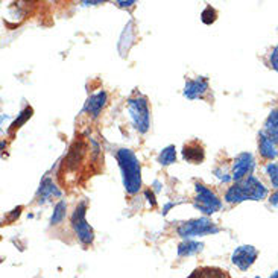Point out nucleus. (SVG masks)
I'll use <instances>...</instances> for the list:
<instances>
[{
	"label": "nucleus",
	"mask_w": 278,
	"mask_h": 278,
	"mask_svg": "<svg viewBox=\"0 0 278 278\" xmlns=\"http://www.w3.org/2000/svg\"><path fill=\"white\" fill-rule=\"evenodd\" d=\"M128 114L134 129L138 134H146L151 128V110L148 98L143 95H135L128 98Z\"/></svg>",
	"instance_id": "4"
},
{
	"label": "nucleus",
	"mask_w": 278,
	"mask_h": 278,
	"mask_svg": "<svg viewBox=\"0 0 278 278\" xmlns=\"http://www.w3.org/2000/svg\"><path fill=\"white\" fill-rule=\"evenodd\" d=\"M31 116H32V108L31 107H26L20 114H19V117L13 122V125H11V128H10V131H16V129H19L28 119H31Z\"/></svg>",
	"instance_id": "22"
},
{
	"label": "nucleus",
	"mask_w": 278,
	"mask_h": 278,
	"mask_svg": "<svg viewBox=\"0 0 278 278\" xmlns=\"http://www.w3.org/2000/svg\"><path fill=\"white\" fill-rule=\"evenodd\" d=\"M107 102H108V93L105 90H99L87 99L82 111L88 113L91 117H98L102 113V110L107 107Z\"/></svg>",
	"instance_id": "11"
},
{
	"label": "nucleus",
	"mask_w": 278,
	"mask_h": 278,
	"mask_svg": "<svg viewBox=\"0 0 278 278\" xmlns=\"http://www.w3.org/2000/svg\"><path fill=\"white\" fill-rule=\"evenodd\" d=\"M269 196L267 187L254 175L234 182L225 192V202L228 204H240L245 201H264Z\"/></svg>",
	"instance_id": "2"
},
{
	"label": "nucleus",
	"mask_w": 278,
	"mask_h": 278,
	"mask_svg": "<svg viewBox=\"0 0 278 278\" xmlns=\"http://www.w3.org/2000/svg\"><path fill=\"white\" fill-rule=\"evenodd\" d=\"M195 193L196 195H195L193 207L201 213L214 214L222 208V201L219 199V196L202 182H195Z\"/></svg>",
	"instance_id": "6"
},
{
	"label": "nucleus",
	"mask_w": 278,
	"mask_h": 278,
	"mask_svg": "<svg viewBox=\"0 0 278 278\" xmlns=\"http://www.w3.org/2000/svg\"><path fill=\"white\" fill-rule=\"evenodd\" d=\"M255 158L251 152H240L239 155H236L234 161H233V167H231V176L234 182H239L248 176L252 175L254 169H255Z\"/></svg>",
	"instance_id": "7"
},
{
	"label": "nucleus",
	"mask_w": 278,
	"mask_h": 278,
	"mask_svg": "<svg viewBox=\"0 0 278 278\" xmlns=\"http://www.w3.org/2000/svg\"><path fill=\"white\" fill-rule=\"evenodd\" d=\"M187 278H226V273L214 266H202L196 267Z\"/></svg>",
	"instance_id": "17"
},
{
	"label": "nucleus",
	"mask_w": 278,
	"mask_h": 278,
	"mask_svg": "<svg viewBox=\"0 0 278 278\" xmlns=\"http://www.w3.org/2000/svg\"><path fill=\"white\" fill-rule=\"evenodd\" d=\"M66 216H67V202H66L64 199H60V201L57 202L55 208H54V213H52V216H51L49 225H51V226H57V225L63 223L64 219H66Z\"/></svg>",
	"instance_id": "18"
},
{
	"label": "nucleus",
	"mask_w": 278,
	"mask_h": 278,
	"mask_svg": "<svg viewBox=\"0 0 278 278\" xmlns=\"http://www.w3.org/2000/svg\"><path fill=\"white\" fill-rule=\"evenodd\" d=\"M269 66H270V69L278 72V44L269 54Z\"/></svg>",
	"instance_id": "24"
},
{
	"label": "nucleus",
	"mask_w": 278,
	"mask_h": 278,
	"mask_svg": "<svg viewBox=\"0 0 278 278\" xmlns=\"http://www.w3.org/2000/svg\"><path fill=\"white\" fill-rule=\"evenodd\" d=\"M116 5H117L119 8L126 10V8H134L135 2H134V0H131V2H116Z\"/></svg>",
	"instance_id": "27"
},
{
	"label": "nucleus",
	"mask_w": 278,
	"mask_h": 278,
	"mask_svg": "<svg viewBox=\"0 0 278 278\" xmlns=\"http://www.w3.org/2000/svg\"><path fill=\"white\" fill-rule=\"evenodd\" d=\"M258 154L267 163L278 158V146L264 131L258 132Z\"/></svg>",
	"instance_id": "10"
},
{
	"label": "nucleus",
	"mask_w": 278,
	"mask_h": 278,
	"mask_svg": "<svg viewBox=\"0 0 278 278\" xmlns=\"http://www.w3.org/2000/svg\"><path fill=\"white\" fill-rule=\"evenodd\" d=\"M87 208H88V201L87 199H82L76 204L75 210L72 211V216H70V225H72V229L78 239V242L84 246V248H88L93 245L95 242V231L93 228L90 226V223L87 222Z\"/></svg>",
	"instance_id": "3"
},
{
	"label": "nucleus",
	"mask_w": 278,
	"mask_h": 278,
	"mask_svg": "<svg viewBox=\"0 0 278 278\" xmlns=\"http://www.w3.org/2000/svg\"><path fill=\"white\" fill-rule=\"evenodd\" d=\"M204 249V243L196 242V240H182L178 248H176V255L179 258L182 257H192L198 252H201Z\"/></svg>",
	"instance_id": "15"
},
{
	"label": "nucleus",
	"mask_w": 278,
	"mask_h": 278,
	"mask_svg": "<svg viewBox=\"0 0 278 278\" xmlns=\"http://www.w3.org/2000/svg\"><path fill=\"white\" fill-rule=\"evenodd\" d=\"M219 231H220V228L211 219H208L207 216L186 220V222L179 223L178 228H176V234L184 240H193L195 237L217 234Z\"/></svg>",
	"instance_id": "5"
},
{
	"label": "nucleus",
	"mask_w": 278,
	"mask_h": 278,
	"mask_svg": "<svg viewBox=\"0 0 278 278\" xmlns=\"http://www.w3.org/2000/svg\"><path fill=\"white\" fill-rule=\"evenodd\" d=\"M135 38H137V31H135V25H134V20H129L123 29V32L120 34V40H119V52L120 55H126L129 52V49L134 46L135 43Z\"/></svg>",
	"instance_id": "14"
},
{
	"label": "nucleus",
	"mask_w": 278,
	"mask_h": 278,
	"mask_svg": "<svg viewBox=\"0 0 278 278\" xmlns=\"http://www.w3.org/2000/svg\"><path fill=\"white\" fill-rule=\"evenodd\" d=\"M157 161L161 166H170L173 163H176V148L175 145H169L166 148H163L157 157Z\"/></svg>",
	"instance_id": "19"
},
{
	"label": "nucleus",
	"mask_w": 278,
	"mask_h": 278,
	"mask_svg": "<svg viewBox=\"0 0 278 278\" xmlns=\"http://www.w3.org/2000/svg\"><path fill=\"white\" fill-rule=\"evenodd\" d=\"M267 278H278V270H275L273 273H270V275H269Z\"/></svg>",
	"instance_id": "31"
},
{
	"label": "nucleus",
	"mask_w": 278,
	"mask_h": 278,
	"mask_svg": "<svg viewBox=\"0 0 278 278\" xmlns=\"http://www.w3.org/2000/svg\"><path fill=\"white\" fill-rule=\"evenodd\" d=\"M263 131L276 143L278 146V108H273L269 116L266 117L264 120V125H263Z\"/></svg>",
	"instance_id": "16"
},
{
	"label": "nucleus",
	"mask_w": 278,
	"mask_h": 278,
	"mask_svg": "<svg viewBox=\"0 0 278 278\" xmlns=\"http://www.w3.org/2000/svg\"><path fill=\"white\" fill-rule=\"evenodd\" d=\"M213 173L216 175V178H217L220 182H229V181H233L231 172H229V170H226V169H225V167H222V166L216 167V169L213 170Z\"/></svg>",
	"instance_id": "23"
},
{
	"label": "nucleus",
	"mask_w": 278,
	"mask_h": 278,
	"mask_svg": "<svg viewBox=\"0 0 278 278\" xmlns=\"http://www.w3.org/2000/svg\"><path fill=\"white\" fill-rule=\"evenodd\" d=\"M145 196H146V199H148V202L152 205V207H155L157 205V201H155V196H154V192L152 190H145Z\"/></svg>",
	"instance_id": "25"
},
{
	"label": "nucleus",
	"mask_w": 278,
	"mask_h": 278,
	"mask_svg": "<svg viewBox=\"0 0 278 278\" xmlns=\"http://www.w3.org/2000/svg\"><path fill=\"white\" fill-rule=\"evenodd\" d=\"M258 257V249L252 245H240L231 252V263L240 269V270H248L252 267Z\"/></svg>",
	"instance_id": "8"
},
{
	"label": "nucleus",
	"mask_w": 278,
	"mask_h": 278,
	"mask_svg": "<svg viewBox=\"0 0 278 278\" xmlns=\"http://www.w3.org/2000/svg\"><path fill=\"white\" fill-rule=\"evenodd\" d=\"M269 204L272 207H278V190H275L270 196H269Z\"/></svg>",
	"instance_id": "26"
},
{
	"label": "nucleus",
	"mask_w": 278,
	"mask_h": 278,
	"mask_svg": "<svg viewBox=\"0 0 278 278\" xmlns=\"http://www.w3.org/2000/svg\"><path fill=\"white\" fill-rule=\"evenodd\" d=\"M172 207H175V202H167V204L163 207V211H161V213H163V214H167V213H169V210H170Z\"/></svg>",
	"instance_id": "28"
},
{
	"label": "nucleus",
	"mask_w": 278,
	"mask_h": 278,
	"mask_svg": "<svg viewBox=\"0 0 278 278\" xmlns=\"http://www.w3.org/2000/svg\"><path fill=\"white\" fill-rule=\"evenodd\" d=\"M61 196V190L54 184V181H52V178H49V176H46L43 181H41V184H40V187H38V192H37V202L38 204H46V202H49L52 198H60Z\"/></svg>",
	"instance_id": "12"
},
{
	"label": "nucleus",
	"mask_w": 278,
	"mask_h": 278,
	"mask_svg": "<svg viewBox=\"0 0 278 278\" xmlns=\"http://www.w3.org/2000/svg\"><path fill=\"white\" fill-rule=\"evenodd\" d=\"M116 160L122 175V184L128 195H135L142 190V166L137 155L128 149L122 148L116 152Z\"/></svg>",
	"instance_id": "1"
},
{
	"label": "nucleus",
	"mask_w": 278,
	"mask_h": 278,
	"mask_svg": "<svg viewBox=\"0 0 278 278\" xmlns=\"http://www.w3.org/2000/svg\"><path fill=\"white\" fill-rule=\"evenodd\" d=\"M208 91H210L208 79L205 76H196L186 81L182 95L189 101H198V99H204Z\"/></svg>",
	"instance_id": "9"
},
{
	"label": "nucleus",
	"mask_w": 278,
	"mask_h": 278,
	"mask_svg": "<svg viewBox=\"0 0 278 278\" xmlns=\"http://www.w3.org/2000/svg\"><path fill=\"white\" fill-rule=\"evenodd\" d=\"M152 186L155 187V189H154L155 192H160V190H161V187H160V182H158V181H154V184H152Z\"/></svg>",
	"instance_id": "30"
},
{
	"label": "nucleus",
	"mask_w": 278,
	"mask_h": 278,
	"mask_svg": "<svg viewBox=\"0 0 278 278\" xmlns=\"http://www.w3.org/2000/svg\"><path fill=\"white\" fill-rule=\"evenodd\" d=\"M263 172L264 175L267 176L270 186L273 190H278V163L276 161H269L264 164L263 167Z\"/></svg>",
	"instance_id": "20"
},
{
	"label": "nucleus",
	"mask_w": 278,
	"mask_h": 278,
	"mask_svg": "<svg viewBox=\"0 0 278 278\" xmlns=\"http://www.w3.org/2000/svg\"><path fill=\"white\" fill-rule=\"evenodd\" d=\"M104 2H82V5L85 7H95V5H102Z\"/></svg>",
	"instance_id": "29"
},
{
	"label": "nucleus",
	"mask_w": 278,
	"mask_h": 278,
	"mask_svg": "<svg viewBox=\"0 0 278 278\" xmlns=\"http://www.w3.org/2000/svg\"><path fill=\"white\" fill-rule=\"evenodd\" d=\"M181 155H182V160L190 163V164H201L205 158L204 148L198 142H190V143L184 145Z\"/></svg>",
	"instance_id": "13"
},
{
	"label": "nucleus",
	"mask_w": 278,
	"mask_h": 278,
	"mask_svg": "<svg viewBox=\"0 0 278 278\" xmlns=\"http://www.w3.org/2000/svg\"><path fill=\"white\" fill-rule=\"evenodd\" d=\"M216 19H217L216 10H214L211 5H207V7L204 8V11L201 13V20H202V23H204V25H213V23L216 22Z\"/></svg>",
	"instance_id": "21"
}]
</instances>
